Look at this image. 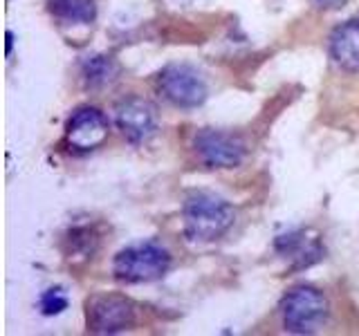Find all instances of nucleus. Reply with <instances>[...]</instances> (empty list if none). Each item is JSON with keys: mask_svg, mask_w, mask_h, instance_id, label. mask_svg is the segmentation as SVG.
<instances>
[{"mask_svg": "<svg viewBox=\"0 0 359 336\" xmlns=\"http://www.w3.org/2000/svg\"><path fill=\"white\" fill-rule=\"evenodd\" d=\"M182 220L189 242H213L233 227L236 213L224 197L209 190H196L184 202Z\"/></svg>", "mask_w": 359, "mask_h": 336, "instance_id": "1", "label": "nucleus"}, {"mask_svg": "<svg viewBox=\"0 0 359 336\" xmlns=\"http://www.w3.org/2000/svg\"><path fill=\"white\" fill-rule=\"evenodd\" d=\"M171 269V253L155 242H137L121 249L112 260V274L128 285L153 283Z\"/></svg>", "mask_w": 359, "mask_h": 336, "instance_id": "2", "label": "nucleus"}, {"mask_svg": "<svg viewBox=\"0 0 359 336\" xmlns=\"http://www.w3.org/2000/svg\"><path fill=\"white\" fill-rule=\"evenodd\" d=\"M280 321L292 334H314L328 318V300L317 287L297 285L280 298Z\"/></svg>", "mask_w": 359, "mask_h": 336, "instance_id": "3", "label": "nucleus"}, {"mask_svg": "<svg viewBox=\"0 0 359 336\" xmlns=\"http://www.w3.org/2000/svg\"><path fill=\"white\" fill-rule=\"evenodd\" d=\"M157 92H160L168 104L177 108H198L207 101L209 88L202 74L187 63H171L157 74L155 81Z\"/></svg>", "mask_w": 359, "mask_h": 336, "instance_id": "4", "label": "nucleus"}, {"mask_svg": "<svg viewBox=\"0 0 359 336\" xmlns=\"http://www.w3.org/2000/svg\"><path fill=\"white\" fill-rule=\"evenodd\" d=\"M86 323L93 334H119L137 323V309L126 296L95 294L86 300Z\"/></svg>", "mask_w": 359, "mask_h": 336, "instance_id": "5", "label": "nucleus"}, {"mask_svg": "<svg viewBox=\"0 0 359 336\" xmlns=\"http://www.w3.org/2000/svg\"><path fill=\"white\" fill-rule=\"evenodd\" d=\"M194 150L198 160L207 168H236L241 166L247 155V144L241 134L202 128L194 139Z\"/></svg>", "mask_w": 359, "mask_h": 336, "instance_id": "6", "label": "nucleus"}, {"mask_svg": "<svg viewBox=\"0 0 359 336\" xmlns=\"http://www.w3.org/2000/svg\"><path fill=\"white\" fill-rule=\"evenodd\" d=\"M115 123L123 139L140 146L155 137L157 126H160V115H157L155 104L144 97H126L115 106Z\"/></svg>", "mask_w": 359, "mask_h": 336, "instance_id": "7", "label": "nucleus"}, {"mask_svg": "<svg viewBox=\"0 0 359 336\" xmlns=\"http://www.w3.org/2000/svg\"><path fill=\"white\" fill-rule=\"evenodd\" d=\"M108 137V117L99 108H79L65 123V144L74 153H90Z\"/></svg>", "mask_w": 359, "mask_h": 336, "instance_id": "8", "label": "nucleus"}, {"mask_svg": "<svg viewBox=\"0 0 359 336\" xmlns=\"http://www.w3.org/2000/svg\"><path fill=\"white\" fill-rule=\"evenodd\" d=\"M274 249L278 255L287 258L294 269L312 267L314 262H319L325 253L319 233H314L310 229H297V231L278 235L274 242Z\"/></svg>", "mask_w": 359, "mask_h": 336, "instance_id": "9", "label": "nucleus"}, {"mask_svg": "<svg viewBox=\"0 0 359 336\" xmlns=\"http://www.w3.org/2000/svg\"><path fill=\"white\" fill-rule=\"evenodd\" d=\"M328 50L332 61L348 72L359 70V16L341 22L330 34Z\"/></svg>", "mask_w": 359, "mask_h": 336, "instance_id": "10", "label": "nucleus"}, {"mask_svg": "<svg viewBox=\"0 0 359 336\" xmlns=\"http://www.w3.org/2000/svg\"><path fill=\"white\" fill-rule=\"evenodd\" d=\"M48 11L61 25H93L97 18L95 0H48Z\"/></svg>", "mask_w": 359, "mask_h": 336, "instance_id": "11", "label": "nucleus"}, {"mask_svg": "<svg viewBox=\"0 0 359 336\" xmlns=\"http://www.w3.org/2000/svg\"><path fill=\"white\" fill-rule=\"evenodd\" d=\"M81 76H83V83L88 88H93V90L106 88L119 76V65H117L115 59H112V56L95 54V56H90V59L83 61Z\"/></svg>", "mask_w": 359, "mask_h": 336, "instance_id": "12", "label": "nucleus"}, {"mask_svg": "<svg viewBox=\"0 0 359 336\" xmlns=\"http://www.w3.org/2000/svg\"><path fill=\"white\" fill-rule=\"evenodd\" d=\"M67 309V296L61 287H52L41 296V314L43 316H56Z\"/></svg>", "mask_w": 359, "mask_h": 336, "instance_id": "13", "label": "nucleus"}, {"mask_svg": "<svg viewBox=\"0 0 359 336\" xmlns=\"http://www.w3.org/2000/svg\"><path fill=\"white\" fill-rule=\"evenodd\" d=\"M348 0H312V5L317 9H323V11H334V9H341L346 7Z\"/></svg>", "mask_w": 359, "mask_h": 336, "instance_id": "14", "label": "nucleus"}, {"mask_svg": "<svg viewBox=\"0 0 359 336\" xmlns=\"http://www.w3.org/2000/svg\"><path fill=\"white\" fill-rule=\"evenodd\" d=\"M11 45H14V34L7 31V56L11 54Z\"/></svg>", "mask_w": 359, "mask_h": 336, "instance_id": "15", "label": "nucleus"}]
</instances>
